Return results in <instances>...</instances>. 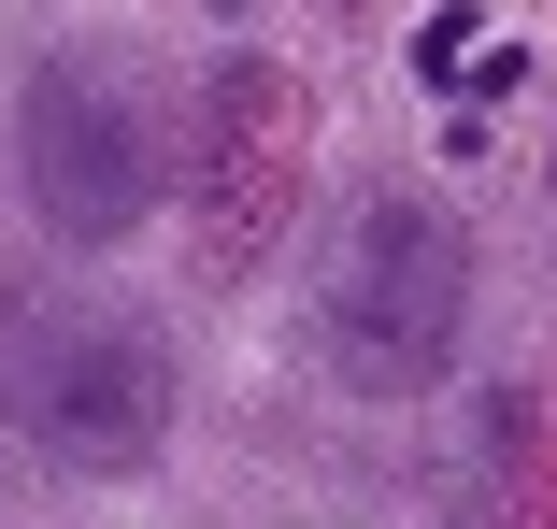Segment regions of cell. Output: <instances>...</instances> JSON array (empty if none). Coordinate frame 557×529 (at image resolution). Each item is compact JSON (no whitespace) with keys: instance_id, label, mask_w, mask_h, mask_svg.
Returning a JSON list of instances; mask_svg holds the SVG:
<instances>
[{"instance_id":"7a4b0ae2","label":"cell","mask_w":557,"mask_h":529,"mask_svg":"<svg viewBox=\"0 0 557 529\" xmlns=\"http://www.w3.org/2000/svg\"><path fill=\"white\" fill-rule=\"evenodd\" d=\"M472 330V244L443 200H358L329 258V344L358 386H429Z\"/></svg>"},{"instance_id":"6da1fadb","label":"cell","mask_w":557,"mask_h":529,"mask_svg":"<svg viewBox=\"0 0 557 529\" xmlns=\"http://www.w3.org/2000/svg\"><path fill=\"white\" fill-rule=\"evenodd\" d=\"M0 415L44 458H72V472H129L172 430V372H158V344L115 300L29 286V300H0Z\"/></svg>"},{"instance_id":"3957f363","label":"cell","mask_w":557,"mask_h":529,"mask_svg":"<svg viewBox=\"0 0 557 529\" xmlns=\"http://www.w3.org/2000/svg\"><path fill=\"white\" fill-rule=\"evenodd\" d=\"M15 172H29V216L58 244H115L158 200V130L100 58H44L15 86Z\"/></svg>"}]
</instances>
